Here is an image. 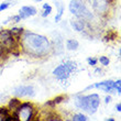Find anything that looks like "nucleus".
Instances as JSON below:
<instances>
[{"label":"nucleus","instance_id":"1","mask_svg":"<svg viewBox=\"0 0 121 121\" xmlns=\"http://www.w3.org/2000/svg\"><path fill=\"white\" fill-rule=\"evenodd\" d=\"M21 53L32 58H45L53 53L51 40L45 35L24 30L19 39Z\"/></svg>","mask_w":121,"mask_h":121},{"label":"nucleus","instance_id":"2","mask_svg":"<svg viewBox=\"0 0 121 121\" xmlns=\"http://www.w3.org/2000/svg\"><path fill=\"white\" fill-rule=\"evenodd\" d=\"M74 104L77 109H80L88 115L92 116L98 111L101 100H100V96L96 92L88 94V95L77 94L74 98Z\"/></svg>","mask_w":121,"mask_h":121},{"label":"nucleus","instance_id":"3","mask_svg":"<svg viewBox=\"0 0 121 121\" xmlns=\"http://www.w3.org/2000/svg\"><path fill=\"white\" fill-rule=\"evenodd\" d=\"M0 53L6 57L10 54H20V42L10 29L0 30Z\"/></svg>","mask_w":121,"mask_h":121},{"label":"nucleus","instance_id":"4","mask_svg":"<svg viewBox=\"0 0 121 121\" xmlns=\"http://www.w3.org/2000/svg\"><path fill=\"white\" fill-rule=\"evenodd\" d=\"M68 10L74 17L83 19L87 23L94 21L95 16L90 11L89 8L86 6L84 0H70L68 3Z\"/></svg>","mask_w":121,"mask_h":121},{"label":"nucleus","instance_id":"5","mask_svg":"<svg viewBox=\"0 0 121 121\" xmlns=\"http://www.w3.org/2000/svg\"><path fill=\"white\" fill-rule=\"evenodd\" d=\"M13 115L18 121H32L38 117V109L31 101H21Z\"/></svg>","mask_w":121,"mask_h":121},{"label":"nucleus","instance_id":"6","mask_svg":"<svg viewBox=\"0 0 121 121\" xmlns=\"http://www.w3.org/2000/svg\"><path fill=\"white\" fill-rule=\"evenodd\" d=\"M76 68H77L76 62H74L72 60H67L64 63L60 64L58 66L55 67L53 72H52V74L57 80L65 82L70 77L72 73L76 72Z\"/></svg>","mask_w":121,"mask_h":121},{"label":"nucleus","instance_id":"7","mask_svg":"<svg viewBox=\"0 0 121 121\" xmlns=\"http://www.w3.org/2000/svg\"><path fill=\"white\" fill-rule=\"evenodd\" d=\"M90 3L92 10L99 16H105L109 12L111 0H86Z\"/></svg>","mask_w":121,"mask_h":121},{"label":"nucleus","instance_id":"8","mask_svg":"<svg viewBox=\"0 0 121 121\" xmlns=\"http://www.w3.org/2000/svg\"><path fill=\"white\" fill-rule=\"evenodd\" d=\"M13 96L17 98H33L35 96V89L32 85H20L14 87L12 91Z\"/></svg>","mask_w":121,"mask_h":121},{"label":"nucleus","instance_id":"9","mask_svg":"<svg viewBox=\"0 0 121 121\" xmlns=\"http://www.w3.org/2000/svg\"><path fill=\"white\" fill-rule=\"evenodd\" d=\"M113 85H115V80L112 79L102 80L100 83L94 84V89H98L100 91L106 92V94H111V92H116Z\"/></svg>","mask_w":121,"mask_h":121},{"label":"nucleus","instance_id":"10","mask_svg":"<svg viewBox=\"0 0 121 121\" xmlns=\"http://www.w3.org/2000/svg\"><path fill=\"white\" fill-rule=\"evenodd\" d=\"M18 14L21 18V20H26L31 18V17L36 16L38 14V9L34 6H23L20 8Z\"/></svg>","mask_w":121,"mask_h":121},{"label":"nucleus","instance_id":"11","mask_svg":"<svg viewBox=\"0 0 121 121\" xmlns=\"http://www.w3.org/2000/svg\"><path fill=\"white\" fill-rule=\"evenodd\" d=\"M69 24L72 26V29L75 30L76 32H84L87 28V24L88 23L86 21H84L83 19H79V18H74L69 21Z\"/></svg>","mask_w":121,"mask_h":121},{"label":"nucleus","instance_id":"12","mask_svg":"<svg viewBox=\"0 0 121 121\" xmlns=\"http://www.w3.org/2000/svg\"><path fill=\"white\" fill-rule=\"evenodd\" d=\"M54 4L56 8V16L54 18V21L56 23L60 22L64 17V12H65V4L62 0H54Z\"/></svg>","mask_w":121,"mask_h":121},{"label":"nucleus","instance_id":"13","mask_svg":"<svg viewBox=\"0 0 121 121\" xmlns=\"http://www.w3.org/2000/svg\"><path fill=\"white\" fill-rule=\"evenodd\" d=\"M0 121H18V119L7 107H0Z\"/></svg>","mask_w":121,"mask_h":121},{"label":"nucleus","instance_id":"14","mask_svg":"<svg viewBox=\"0 0 121 121\" xmlns=\"http://www.w3.org/2000/svg\"><path fill=\"white\" fill-rule=\"evenodd\" d=\"M65 46H66L67 51L75 52L78 50V48H79V42L77 41L76 39H67L66 43H65Z\"/></svg>","mask_w":121,"mask_h":121},{"label":"nucleus","instance_id":"15","mask_svg":"<svg viewBox=\"0 0 121 121\" xmlns=\"http://www.w3.org/2000/svg\"><path fill=\"white\" fill-rule=\"evenodd\" d=\"M20 102H21V100H19V98H17V97H14V98H11L9 100V102H8L7 108L9 109L10 111L13 113V112L16 111V109L18 108V106L20 105Z\"/></svg>","mask_w":121,"mask_h":121},{"label":"nucleus","instance_id":"16","mask_svg":"<svg viewBox=\"0 0 121 121\" xmlns=\"http://www.w3.org/2000/svg\"><path fill=\"white\" fill-rule=\"evenodd\" d=\"M65 99H66V97L63 96V95L57 96V97H55L54 99H52V100H50L48 102H46V106H50V107H52V108H54V107L58 106L60 104H62Z\"/></svg>","mask_w":121,"mask_h":121},{"label":"nucleus","instance_id":"17","mask_svg":"<svg viewBox=\"0 0 121 121\" xmlns=\"http://www.w3.org/2000/svg\"><path fill=\"white\" fill-rule=\"evenodd\" d=\"M52 6L50 3H43V6H42V12H41V17L42 18H48V16H51L52 14Z\"/></svg>","mask_w":121,"mask_h":121},{"label":"nucleus","instance_id":"18","mask_svg":"<svg viewBox=\"0 0 121 121\" xmlns=\"http://www.w3.org/2000/svg\"><path fill=\"white\" fill-rule=\"evenodd\" d=\"M14 4H17V0H4V1L0 3V12L9 9L10 7L14 6Z\"/></svg>","mask_w":121,"mask_h":121},{"label":"nucleus","instance_id":"19","mask_svg":"<svg viewBox=\"0 0 121 121\" xmlns=\"http://www.w3.org/2000/svg\"><path fill=\"white\" fill-rule=\"evenodd\" d=\"M72 120L73 121H87L88 120V117L85 113H83V112H77V113H74L72 116Z\"/></svg>","mask_w":121,"mask_h":121},{"label":"nucleus","instance_id":"20","mask_svg":"<svg viewBox=\"0 0 121 121\" xmlns=\"http://www.w3.org/2000/svg\"><path fill=\"white\" fill-rule=\"evenodd\" d=\"M10 31H11V33H12L16 38L20 39V36H21V34L23 33L24 29H23V28H18V26H12V28L10 29Z\"/></svg>","mask_w":121,"mask_h":121},{"label":"nucleus","instance_id":"21","mask_svg":"<svg viewBox=\"0 0 121 121\" xmlns=\"http://www.w3.org/2000/svg\"><path fill=\"white\" fill-rule=\"evenodd\" d=\"M98 62L100 63V65L104 66V67L109 66V64H110V60H109V57L108 56H104V55H102V56H99Z\"/></svg>","mask_w":121,"mask_h":121},{"label":"nucleus","instance_id":"22","mask_svg":"<svg viewBox=\"0 0 121 121\" xmlns=\"http://www.w3.org/2000/svg\"><path fill=\"white\" fill-rule=\"evenodd\" d=\"M87 64L91 67H95L97 64H98V58L97 57H94V56H89L87 58Z\"/></svg>","mask_w":121,"mask_h":121},{"label":"nucleus","instance_id":"23","mask_svg":"<svg viewBox=\"0 0 121 121\" xmlns=\"http://www.w3.org/2000/svg\"><path fill=\"white\" fill-rule=\"evenodd\" d=\"M10 21H11V22H13V23H19L20 21H21V18L19 17V14H16V16L10 17L9 19L7 20L4 23H8V22H10Z\"/></svg>","mask_w":121,"mask_h":121},{"label":"nucleus","instance_id":"24","mask_svg":"<svg viewBox=\"0 0 121 121\" xmlns=\"http://www.w3.org/2000/svg\"><path fill=\"white\" fill-rule=\"evenodd\" d=\"M113 87H115L116 92H117L118 95H120V94H121V79L116 80V82H115V85H113Z\"/></svg>","mask_w":121,"mask_h":121},{"label":"nucleus","instance_id":"25","mask_svg":"<svg viewBox=\"0 0 121 121\" xmlns=\"http://www.w3.org/2000/svg\"><path fill=\"white\" fill-rule=\"evenodd\" d=\"M94 73L96 74V76H102V75H104V74H102L104 70H102V68H100V67H96L95 70H94Z\"/></svg>","mask_w":121,"mask_h":121},{"label":"nucleus","instance_id":"26","mask_svg":"<svg viewBox=\"0 0 121 121\" xmlns=\"http://www.w3.org/2000/svg\"><path fill=\"white\" fill-rule=\"evenodd\" d=\"M112 101V96L111 95H107L105 97V100H104V102H105L106 105H108V104H110V102Z\"/></svg>","mask_w":121,"mask_h":121},{"label":"nucleus","instance_id":"27","mask_svg":"<svg viewBox=\"0 0 121 121\" xmlns=\"http://www.w3.org/2000/svg\"><path fill=\"white\" fill-rule=\"evenodd\" d=\"M116 110H117L118 112L121 111V104H120V102H118V104L116 105Z\"/></svg>","mask_w":121,"mask_h":121},{"label":"nucleus","instance_id":"28","mask_svg":"<svg viewBox=\"0 0 121 121\" xmlns=\"http://www.w3.org/2000/svg\"><path fill=\"white\" fill-rule=\"evenodd\" d=\"M3 57H4V56H3V55L1 54V53H0V60H3Z\"/></svg>","mask_w":121,"mask_h":121},{"label":"nucleus","instance_id":"29","mask_svg":"<svg viewBox=\"0 0 121 121\" xmlns=\"http://www.w3.org/2000/svg\"><path fill=\"white\" fill-rule=\"evenodd\" d=\"M32 1H34V2H41V1H43V0H32Z\"/></svg>","mask_w":121,"mask_h":121},{"label":"nucleus","instance_id":"30","mask_svg":"<svg viewBox=\"0 0 121 121\" xmlns=\"http://www.w3.org/2000/svg\"><path fill=\"white\" fill-rule=\"evenodd\" d=\"M107 121H115V119H113V118H109V119H107Z\"/></svg>","mask_w":121,"mask_h":121}]
</instances>
